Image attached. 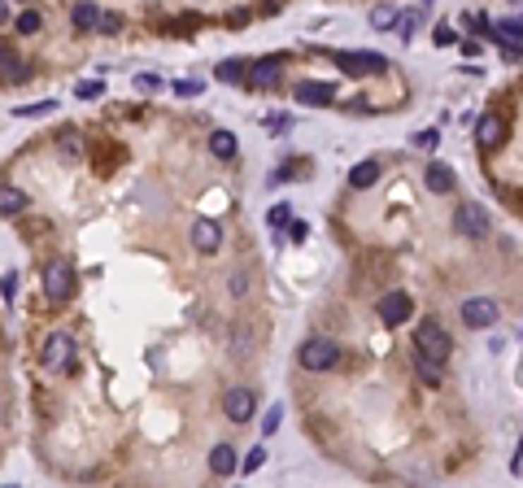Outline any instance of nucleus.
Segmentation results:
<instances>
[{
  "label": "nucleus",
  "instance_id": "f257e3e1",
  "mask_svg": "<svg viewBox=\"0 0 523 488\" xmlns=\"http://www.w3.org/2000/svg\"><path fill=\"white\" fill-rule=\"evenodd\" d=\"M414 349L423 353V357H432V362H445V357L454 353V340H450V331H445L440 323H419L414 327Z\"/></svg>",
  "mask_w": 523,
  "mask_h": 488
},
{
  "label": "nucleus",
  "instance_id": "f03ea898",
  "mask_svg": "<svg viewBox=\"0 0 523 488\" xmlns=\"http://www.w3.org/2000/svg\"><path fill=\"white\" fill-rule=\"evenodd\" d=\"M44 297L53 301V305H61V301L74 297V266H70L66 258L48 262V270H44Z\"/></svg>",
  "mask_w": 523,
  "mask_h": 488
},
{
  "label": "nucleus",
  "instance_id": "7ed1b4c3",
  "mask_svg": "<svg viewBox=\"0 0 523 488\" xmlns=\"http://www.w3.org/2000/svg\"><path fill=\"white\" fill-rule=\"evenodd\" d=\"M296 357H301L306 371H332V367L340 362V349H336V340H327V336H310Z\"/></svg>",
  "mask_w": 523,
  "mask_h": 488
},
{
  "label": "nucleus",
  "instance_id": "20e7f679",
  "mask_svg": "<svg viewBox=\"0 0 523 488\" xmlns=\"http://www.w3.org/2000/svg\"><path fill=\"white\" fill-rule=\"evenodd\" d=\"M70 353H74V340L66 336V331H48L44 345H40V362L61 371V367H70Z\"/></svg>",
  "mask_w": 523,
  "mask_h": 488
},
{
  "label": "nucleus",
  "instance_id": "39448f33",
  "mask_svg": "<svg viewBox=\"0 0 523 488\" xmlns=\"http://www.w3.org/2000/svg\"><path fill=\"white\" fill-rule=\"evenodd\" d=\"M222 410H227L232 423H248V419H253V410H258L253 388H227V397H222Z\"/></svg>",
  "mask_w": 523,
  "mask_h": 488
},
{
  "label": "nucleus",
  "instance_id": "423d86ee",
  "mask_svg": "<svg viewBox=\"0 0 523 488\" xmlns=\"http://www.w3.org/2000/svg\"><path fill=\"white\" fill-rule=\"evenodd\" d=\"M497 301H488V297H471V301H462V323L467 327H493L497 323Z\"/></svg>",
  "mask_w": 523,
  "mask_h": 488
},
{
  "label": "nucleus",
  "instance_id": "0eeeda50",
  "mask_svg": "<svg viewBox=\"0 0 523 488\" xmlns=\"http://www.w3.org/2000/svg\"><path fill=\"white\" fill-rule=\"evenodd\" d=\"M410 314H414V301H410L406 292H384V297H380V319H384L388 327L406 323Z\"/></svg>",
  "mask_w": 523,
  "mask_h": 488
},
{
  "label": "nucleus",
  "instance_id": "6e6552de",
  "mask_svg": "<svg viewBox=\"0 0 523 488\" xmlns=\"http://www.w3.org/2000/svg\"><path fill=\"white\" fill-rule=\"evenodd\" d=\"M192 249L218 253V249H222V227H218L214 218H196V222H192Z\"/></svg>",
  "mask_w": 523,
  "mask_h": 488
},
{
  "label": "nucleus",
  "instance_id": "1a4fd4ad",
  "mask_svg": "<svg viewBox=\"0 0 523 488\" xmlns=\"http://www.w3.org/2000/svg\"><path fill=\"white\" fill-rule=\"evenodd\" d=\"M336 66L349 74H366V70H388V57L380 53H336Z\"/></svg>",
  "mask_w": 523,
  "mask_h": 488
},
{
  "label": "nucleus",
  "instance_id": "9d476101",
  "mask_svg": "<svg viewBox=\"0 0 523 488\" xmlns=\"http://www.w3.org/2000/svg\"><path fill=\"white\" fill-rule=\"evenodd\" d=\"M454 227L462 231V236H484V231H488V218H484V210H480V205H462V210L454 214Z\"/></svg>",
  "mask_w": 523,
  "mask_h": 488
},
{
  "label": "nucleus",
  "instance_id": "9b49d317",
  "mask_svg": "<svg viewBox=\"0 0 523 488\" xmlns=\"http://www.w3.org/2000/svg\"><path fill=\"white\" fill-rule=\"evenodd\" d=\"M0 79H5V83H22V79H27V61H22L9 44H0Z\"/></svg>",
  "mask_w": 523,
  "mask_h": 488
},
{
  "label": "nucleus",
  "instance_id": "f8f14e48",
  "mask_svg": "<svg viewBox=\"0 0 523 488\" xmlns=\"http://www.w3.org/2000/svg\"><path fill=\"white\" fill-rule=\"evenodd\" d=\"M502 136H506V126H502V118H497V114H484V118L476 122V140H480L484 148H497V144H502Z\"/></svg>",
  "mask_w": 523,
  "mask_h": 488
},
{
  "label": "nucleus",
  "instance_id": "ddd939ff",
  "mask_svg": "<svg viewBox=\"0 0 523 488\" xmlns=\"http://www.w3.org/2000/svg\"><path fill=\"white\" fill-rule=\"evenodd\" d=\"M497 40H502L506 57H519L523 53V22H502V27H497Z\"/></svg>",
  "mask_w": 523,
  "mask_h": 488
},
{
  "label": "nucleus",
  "instance_id": "4468645a",
  "mask_svg": "<svg viewBox=\"0 0 523 488\" xmlns=\"http://www.w3.org/2000/svg\"><path fill=\"white\" fill-rule=\"evenodd\" d=\"M22 210H27V192L13 188V184H0V214H5V218H18Z\"/></svg>",
  "mask_w": 523,
  "mask_h": 488
},
{
  "label": "nucleus",
  "instance_id": "2eb2a0df",
  "mask_svg": "<svg viewBox=\"0 0 523 488\" xmlns=\"http://www.w3.org/2000/svg\"><path fill=\"white\" fill-rule=\"evenodd\" d=\"M296 100H301V105H332V88L306 79V83H296Z\"/></svg>",
  "mask_w": 523,
  "mask_h": 488
},
{
  "label": "nucleus",
  "instance_id": "dca6fc26",
  "mask_svg": "<svg viewBox=\"0 0 523 488\" xmlns=\"http://www.w3.org/2000/svg\"><path fill=\"white\" fill-rule=\"evenodd\" d=\"M248 70H253V83H258V88H270V83H275V79H279V70H284V61H279V57H266V61H258V66H248Z\"/></svg>",
  "mask_w": 523,
  "mask_h": 488
},
{
  "label": "nucleus",
  "instance_id": "f3484780",
  "mask_svg": "<svg viewBox=\"0 0 523 488\" xmlns=\"http://www.w3.org/2000/svg\"><path fill=\"white\" fill-rule=\"evenodd\" d=\"M428 188L432 192H454V170L445 166V162H432L428 166Z\"/></svg>",
  "mask_w": 523,
  "mask_h": 488
},
{
  "label": "nucleus",
  "instance_id": "a211bd4d",
  "mask_svg": "<svg viewBox=\"0 0 523 488\" xmlns=\"http://www.w3.org/2000/svg\"><path fill=\"white\" fill-rule=\"evenodd\" d=\"M240 462H236V449L232 445H214V453H210V471H218V475H227V471H236Z\"/></svg>",
  "mask_w": 523,
  "mask_h": 488
},
{
  "label": "nucleus",
  "instance_id": "6ab92c4d",
  "mask_svg": "<svg viewBox=\"0 0 523 488\" xmlns=\"http://www.w3.org/2000/svg\"><path fill=\"white\" fill-rule=\"evenodd\" d=\"M414 371H419V379L428 383V388H436V383L445 379V371H440V362H432V357H423V353H414Z\"/></svg>",
  "mask_w": 523,
  "mask_h": 488
},
{
  "label": "nucleus",
  "instance_id": "aec40b11",
  "mask_svg": "<svg viewBox=\"0 0 523 488\" xmlns=\"http://www.w3.org/2000/svg\"><path fill=\"white\" fill-rule=\"evenodd\" d=\"M380 179V162H358L354 170H349V184L354 188H371Z\"/></svg>",
  "mask_w": 523,
  "mask_h": 488
},
{
  "label": "nucleus",
  "instance_id": "412c9836",
  "mask_svg": "<svg viewBox=\"0 0 523 488\" xmlns=\"http://www.w3.org/2000/svg\"><path fill=\"white\" fill-rule=\"evenodd\" d=\"M74 27L79 31L101 27V5H74Z\"/></svg>",
  "mask_w": 523,
  "mask_h": 488
},
{
  "label": "nucleus",
  "instance_id": "4be33fe9",
  "mask_svg": "<svg viewBox=\"0 0 523 488\" xmlns=\"http://www.w3.org/2000/svg\"><path fill=\"white\" fill-rule=\"evenodd\" d=\"M397 18H402V9H397V5H375V9H371V27H397Z\"/></svg>",
  "mask_w": 523,
  "mask_h": 488
},
{
  "label": "nucleus",
  "instance_id": "5701e85b",
  "mask_svg": "<svg viewBox=\"0 0 523 488\" xmlns=\"http://www.w3.org/2000/svg\"><path fill=\"white\" fill-rule=\"evenodd\" d=\"M244 70H248L244 61H218L214 79H218V83H240V79H244Z\"/></svg>",
  "mask_w": 523,
  "mask_h": 488
},
{
  "label": "nucleus",
  "instance_id": "b1692460",
  "mask_svg": "<svg viewBox=\"0 0 523 488\" xmlns=\"http://www.w3.org/2000/svg\"><path fill=\"white\" fill-rule=\"evenodd\" d=\"M210 148H214V157H236V136L232 131H214Z\"/></svg>",
  "mask_w": 523,
  "mask_h": 488
},
{
  "label": "nucleus",
  "instance_id": "393cba45",
  "mask_svg": "<svg viewBox=\"0 0 523 488\" xmlns=\"http://www.w3.org/2000/svg\"><path fill=\"white\" fill-rule=\"evenodd\" d=\"M40 27H44L40 9H22V13H18V35H35Z\"/></svg>",
  "mask_w": 523,
  "mask_h": 488
},
{
  "label": "nucleus",
  "instance_id": "a878e982",
  "mask_svg": "<svg viewBox=\"0 0 523 488\" xmlns=\"http://www.w3.org/2000/svg\"><path fill=\"white\" fill-rule=\"evenodd\" d=\"M57 109V100H31V105H18L13 114L18 118H40V114H53Z\"/></svg>",
  "mask_w": 523,
  "mask_h": 488
},
{
  "label": "nucleus",
  "instance_id": "bb28decb",
  "mask_svg": "<svg viewBox=\"0 0 523 488\" xmlns=\"http://www.w3.org/2000/svg\"><path fill=\"white\" fill-rule=\"evenodd\" d=\"M410 144H414V148H436V144H440V131H436V126H428V131H419Z\"/></svg>",
  "mask_w": 523,
  "mask_h": 488
},
{
  "label": "nucleus",
  "instance_id": "cd10ccee",
  "mask_svg": "<svg viewBox=\"0 0 523 488\" xmlns=\"http://www.w3.org/2000/svg\"><path fill=\"white\" fill-rule=\"evenodd\" d=\"M262 462H266V449H262V445H253V449H248V458L240 462V471H258Z\"/></svg>",
  "mask_w": 523,
  "mask_h": 488
},
{
  "label": "nucleus",
  "instance_id": "c85d7f7f",
  "mask_svg": "<svg viewBox=\"0 0 523 488\" xmlns=\"http://www.w3.org/2000/svg\"><path fill=\"white\" fill-rule=\"evenodd\" d=\"M279 419H284V405H270V410H266V423H262V436L275 432V427H279Z\"/></svg>",
  "mask_w": 523,
  "mask_h": 488
},
{
  "label": "nucleus",
  "instance_id": "c756f323",
  "mask_svg": "<svg viewBox=\"0 0 523 488\" xmlns=\"http://www.w3.org/2000/svg\"><path fill=\"white\" fill-rule=\"evenodd\" d=\"M284 222H292V205H275L270 210V227H284Z\"/></svg>",
  "mask_w": 523,
  "mask_h": 488
},
{
  "label": "nucleus",
  "instance_id": "7c9ffc66",
  "mask_svg": "<svg viewBox=\"0 0 523 488\" xmlns=\"http://www.w3.org/2000/svg\"><path fill=\"white\" fill-rule=\"evenodd\" d=\"M61 148H66L70 157H74V153L83 148V144H79V131H70V126H66V131H61Z\"/></svg>",
  "mask_w": 523,
  "mask_h": 488
},
{
  "label": "nucleus",
  "instance_id": "2f4dec72",
  "mask_svg": "<svg viewBox=\"0 0 523 488\" xmlns=\"http://www.w3.org/2000/svg\"><path fill=\"white\" fill-rule=\"evenodd\" d=\"M174 92H179V96H201V83H196V79H179Z\"/></svg>",
  "mask_w": 523,
  "mask_h": 488
},
{
  "label": "nucleus",
  "instance_id": "473e14b6",
  "mask_svg": "<svg viewBox=\"0 0 523 488\" xmlns=\"http://www.w3.org/2000/svg\"><path fill=\"white\" fill-rule=\"evenodd\" d=\"M0 292H5V301H13V292H18V275H13V270L0 279Z\"/></svg>",
  "mask_w": 523,
  "mask_h": 488
},
{
  "label": "nucleus",
  "instance_id": "72a5a7b5",
  "mask_svg": "<svg viewBox=\"0 0 523 488\" xmlns=\"http://www.w3.org/2000/svg\"><path fill=\"white\" fill-rule=\"evenodd\" d=\"M101 27L114 35V31H122V18H118V13H101Z\"/></svg>",
  "mask_w": 523,
  "mask_h": 488
},
{
  "label": "nucleus",
  "instance_id": "f704fd0d",
  "mask_svg": "<svg viewBox=\"0 0 523 488\" xmlns=\"http://www.w3.org/2000/svg\"><path fill=\"white\" fill-rule=\"evenodd\" d=\"M436 44H440V48H450V44H458V35H454L450 27H436Z\"/></svg>",
  "mask_w": 523,
  "mask_h": 488
},
{
  "label": "nucleus",
  "instance_id": "c9c22d12",
  "mask_svg": "<svg viewBox=\"0 0 523 488\" xmlns=\"http://www.w3.org/2000/svg\"><path fill=\"white\" fill-rule=\"evenodd\" d=\"M79 96L88 100V96H101V83H79Z\"/></svg>",
  "mask_w": 523,
  "mask_h": 488
},
{
  "label": "nucleus",
  "instance_id": "e433bc0d",
  "mask_svg": "<svg viewBox=\"0 0 523 488\" xmlns=\"http://www.w3.org/2000/svg\"><path fill=\"white\" fill-rule=\"evenodd\" d=\"M140 88L153 92V88H162V79H157V74H140Z\"/></svg>",
  "mask_w": 523,
  "mask_h": 488
},
{
  "label": "nucleus",
  "instance_id": "4c0bfd02",
  "mask_svg": "<svg viewBox=\"0 0 523 488\" xmlns=\"http://www.w3.org/2000/svg\"><path fill=\"white\" fill-rule=\"evenodd\" d=\"M288 236L292 240H306V222H288Z\"/></svg>",
  "mask_w": 523,
  "mask_h": 488
},
{
  "label": "nucleus",
  "instance_id": "58836bf2",
  "mask_svg": "<svg viewBox=\"0 0 523 488\" xmlns=\"http://www.w3.org/2000/svg\"><path fill=\"white\" fill-rule=\"evenodd\" d=\"M9 18V5H5V0H0V22H5Z\"/></svg>",
  "mask_w": 523,
  "mask_h": 488
},
{
  "label": "nucleus",
  "instance_id": "ea45409f",
  "mask_svg": "<svg viewBox=\"0 0 523 488\" xmlns=\"http://www.w3.org/2000/svg\"><path fill=\"white\" fill-rule=\"evenodd\" d=\"M5 488H18V484H5Z\"/></svg>",
  "mask_w": 523,
  "mask_h": 488
}]
</instances>
